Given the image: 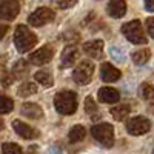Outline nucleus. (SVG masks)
Here are the masks:
<instances>
[{
	"label": "nucleus",
	"instance_id": "23",
	"mask_svg": "<svg viewBox=\"0 0 154 154\" xmlns=\"http://www.w3.org/2000/svg\"><path fill=\"white\" fill-rule=\"evenodd\" d=\"M35 93H37V85L32 83V82H25V83H22L20 88H19V91H17V94H19L20 97H29V96H32V94H35Z\"/></svg>",
	"mask_w": 154,
	"mask_h": 154
},
{
	"label": "nucleus",
	"instance_id": "34",
	"mask_svg": "<svg viewBox=\"0 0 154 154\" xmlns=\"http://www.w3.org/2000/svg\"><path fill=\"white\" fill-rule=\"evenodd\" d=\"M3 130H5V122L0 119V131H3Z\"/></svg>",
	"mask_w": 154,
	"mask_h": 154
},
{
	"label": "nucleus",
	"instance_id": "1",
	"mask_svg": "<svg viewBox=\"0 0 154 154\" xmlns=\"http://www.w3.org/2000/svg\"><path fill=\"white\" fill-rule=\"evenodd\" d=\"M37 35L26 26V25H19L14 32V45L19 53H28L37 45Z\"/></svg>",
	"mask_w": 154,
	"mask_h": 154
},
{
	"label": "nucleus",
	"instance_id": "5",
	"mask_svg": "<svg viewBox=\"0 0 154 154\" xmlns=\"http://www.w3.org/2000/svg\"><path fill=\"white\" fill-rule=\"evenodd\" d=\"M94 69H96V66L91 60H82L79 65L75 66V69L72 71L74 82L79 83V85H88L93 80Z\"/></svg>",
	"mask_w": 154,
	"mask_h": 154
},
{
	"label": "nucleus",
	"instance_id": "14",
	"mask_svg": "<svg viewBox=\"0 0 154 154\" xmlns=\"http://www.w3.org/2000/svg\"><path fill=\"white\" fill-rule=\"evenodd\" d=\"M83 51L85 54H88L89 57L93 59H102V56H103V42L102 40H91V42H86L83 43Z\"/></svg>",
	"mask_w": 154,
	"mask_h": 154
},
{
	"label": "nucleus",
	"instance_id": "2",
	"mask_svg": "<svg viewBox=\"0 0 154 154\" xmlns=\"http://www.w3.org/2000/svg\"><path fill=\"white\" fill-rule=\"evenodd\" d=\"M54 106H56L59 114H63V116L74 114L75 109H77V96H75V93L68 91V89L59 91L54 96Z\"/></svg>",
	"mask_w": 154,
	"mask_h": 154
},
{
	"label": "nucleus",
	"instance_id": "6",
	"mask_svg": "<svg viewBox=\"0 0 154 154\" xmlns=\"http://www.w3.org/2000/svg\"><path fill=\"white\" fill-rule=\"evenodd\" d=\"M151 130V122L146 117L137 116V117H131L126 122V131L131 136H142L146 134Z\"/></svg>",
	"mask_w": 154,
	"mask_h": 154
},
{
	"label": "nucleus",
	"instance_id": "24",
	"mask_svg": "<svg viewBox=\"0 0 154 154\" xmlns=\"http://www.w3.org/2000/svg\"><path fill=\"white\" fill-rule=\"evenodd\" d=\"M12 108H14L12 99L0 93V114H8V112L12 111Z\"/></svg>",
	"mask_w": 154,
	"mask_h": 154
},
{
	"label": "nucleus",
	"instance_id": "29",
	"mask_svg": "<svg viewBox=\"0 0 154 154\" xmlns=\"http://www.w3.org/2000/svg\"><path fill=\"white\" fill-rule=\"evenodd\" d=\"M0 82H2V85H3V86H9L12 82H14V77H12L11 74H8V72H6V74L2 77V79H0Z\"/></svg>",
	"mask_w": 154,
	"mask_h": 154
},
{
	"label": "nucleus",
	"instance_id": "9",
	"mask_svg": "<svg viewBox=\"0 0 154 154\" xmlns=\"http://www.w3.org/2000/svg\"><path fill=\"white\" fill-rule=\"evenodd\" d=\"M54 56V49L51 45H45L42 48H38L37 51H34V53L29 54V62L32 63V65H45V63L51 62V59H53Z\"/></svg>",
	"mask_w": 154,
	"mask_h": 154
},
{
	"label": "nucleus",
	"instance_id": "28",
	"mask_svg": "<svg viewBox=\"0 0 154 154\" xmlns=\"http://www.w3.org/2000/svg\"><path fill=\"white\" fill-rule=\"evenodd\" d=\"M77 3V0H54V5L60 9H68Z\"/></svg>",
	"mask_w": 154,
	"mask_h": 154
},
{
	"label": "nucleus",
	"instance_id": "4",
	"mask_svg": "<svg viewBox=\"0 0 154 154\" xmlns=\"http://www.w3.org/2000/svg\"><path fill=\"white\" fill-rule=\"evenodd\" d=\"M91 134L97 140L99 143H102L106 148H111L114 145V128L109 123H99L91 128Z\"/></svg>",
	"mask_w": 154,
	"mask_h": 154
},
{
	"label": "nucleus",
	"instance_id": "17",
	"mask_svg": "<svg viewBox=\"0 0 154 154\" xmlns=\"http://www.w3.org/2000/svg\"><path fill=\"white\" fill-rule=\"evenodd\" d=\"M130 112H131V106L128 103H119L117 106L111 108V116L114 117V120H117V122L125 120Z\"/></svg>",
	"mask_w": 154,
	"mask_h": 154
},
{
	"label": "nucleus",
	"instance_id": "11",
	"mask_svg": "<svg viewBox=\"0 0 154 154\" xmlns=\"http://www.w3.org/2000/svg\"><path fill=\"white\" fill-rule=\"evenodd\" d=\"M120 75H122L120 69H117L114 65H111V63H108V62L103 63L102 68H100V79L103 82H106V83H112L116 80H119Z\"/></svg>",
	"mask_w": 154,
	"mask_h": 154
},
{
	"label": "nucleus",
	"instance_id": "18",
	"mask_svg": "<svg viewBox=\"0 0 154 154\" xmlns=\"http://www.w3.org/2000/svg\"><path fill=\"white\" fill-rule=\"evenodd\" d=\"M85 136H86L85 126L74 125L68 133V140H69V143H77V142H82V140L85 139Z\"/></svg>",
	"mask_w": 154,
	"mask_h": 154
},
{
	"label": "nucleus",
	"instance_id": "20",
	"mask_svg": "<svg viewBox=\"0 0 154 154\" xmlns=\"http://www.w3.org/2000/svg\"><path fill=\"white\" fill-rule=\"evenodd\" d=\"M34 79L35 82H38L42 86L45 88H49V86H53L54 83V79H53V74H51L48 69H40V71H37L34 74Z\"/></svg>",
	"mask_w": 154,
	"mask_h": 154
},
{
	"label": "nucleus",
	"instance_id": "21",
	"mask_svg": "<svg viewBox=\"0 0 154 154\" xmlns=\"http://www.w3.org/2000/svg\"><path fill=\"white\" fill-rule=\"evenodd\" d=\"M85 111H86V114H88L93 120H96V119L100 117L99 106H97V103L94 102V99H93L91 96H88V97L85 99Z\"/></svg>",
	"mask_w": 154,
	"mask_h": 154
},
{
	"label": "nucleus",
	"instance_id": "3",
	"mask_svg": "<svg viewBox=\"0 0 154 154\" xmlns=\"http://www.w3.org/2000/svg\"><path fill=\"white\" fill-rule=\"evenodd\" d=\"M122 32L134 45H145L148 42L145 37V32H143V28H142V23L139 20H131V22L125 23L122 26Z\"/></svg>",
	"mask_w": 154,
	"mask_h": 154
},
{
	"label": "nucleus",
	"instance_id": "10",
	"mask_svg": "<svg viewBox=\"0 0 154 154\" xmlns=\"http://www.w3.org/2000/svg\"><path fill=\"white\" fill-rule=\"evenodd\" d=\"M12 128H14V131H16L20 137H23L25 140H31V139L38 137V131H37V130H34L32 126H29L28 123H25V122H22V120H19V119L12 120Z\"/></svg>",
	"mask_w": 154,
	"mask_h": 154
},
{
	"label": "nucleus",
	"instance_id": "27",
	"mask_svg": "<svg viewBox=\"0 0 154 154\" xmlns=\"http://www.w3.org/2000/svg\"><path fill=\"white\" fill-rule=\"evenodd\" d=\"M109 54H111V57H112L116 62H119V63H123V62L126 60V56H125V53H123V49L119 48V46H111V48H109Z\"/></svg>",
	"mask_w": 154,
	"mask_h": 154
},
{
	"label": "nucleus",
	"instance_id": "16",
	"mask_svg": "<svg viewBox=\"0 0 154 154\" xmlns=\"http://www.w3.org/2000/svg\"><path fill=\"white\" fill-rule=\"evenodd\" d=\"M20 112H22V116H25L28 119H32V120H38L43 116V109L37 103H23L20 108Z\"/></svg>",
	"mask_w": 154,
	"mask_h": 154
},
{
	"label": "nucleus",
	"instance_id": "33",
	"mask_svg": "<svg viewBox=\"0 0 154 154\" xmlns=\"http://www.w3.org/2000/svg\"><path fill=\"white\" fill-rule=\"evenodd\" d=\"M5 74H6V69H5V66L2 65V63H0V79H2Z\"/></svg>",
	"mask_w": 154,
	"mask_h": 154
},
{
	"label": "nucleus",
	"instance_id": "15",
	"mask_svg": "<svg viewBox=\"0 0 154 154\" xmlns=\"http://www.w3.org/2000/svg\"><path fill=\"white\" fill-rule=\"evenodd\" d=\"M106 9L112 19H120L126 12V3H125V0H109Z\"/></svg>",
	"mask_w": 154,
	"mask_h": 154
},
{
	"label": "nucleus",
	"instance_id": "7",
	"mask_svg": "<svg viewBox=\"0 0 154 154\" xmlns=\"http://www.w3.org/2000/svg\"><path fill=\"white\" fill-rule=\"evenodd\" d=\"M20 8V0H0V20H14L19 16Z\"/></svg>",
	"mask_w": 154,
	"mask_h": 154
},
{
	"label": "nucleus",
	"instance_id": "30",
	"mask_svg": "<svg viewBox=\"0 0 154 154\" xmlns=\"http://www.w3.org/2000/svg\"><path fill=\"white\" fill-rule=\"evenodd\" d=\"M146 28H148L149 37H154V19L152 17H148L146 19Z\"/></svg>",
	"mask_w": 154,
	"mask_h": 154
},
{
	"label": "nucleus",
	"instance_id": "19",
	"mask_svg": "<svg viewBox=\"0 0 154 154\" xmlns=\"http://www.w3.org/2000/svg\"><path fill=\"white\" fill-rule=\"evenodd\" d=\"M29 72V65H28V62L26 60H23V59H20V60H17L16 63H14V66H12V77H17V79H22V77H25Z\"/></svg>",
	"mask_w": 154,
	"mask_h": 154
},
{
	"label": "nucleus",
	"instance_id": "25",
	"mask_svg": "<svg viewBox=\"0 0 154 154\" xmlns=\"http://www.w3.org/2000/svg\"><path fill=\"white\" fill-rule=\"evenodd\" d=\"M140 96H142L145 100L152 102L154 100V89L151 83H142L140 85Z\"/></svg>",
	"mask_w": 154,
	"mask_h": 154
},
{
	"label": "nucleus",
	"instance_id": "31",
	"mask_svg": "<svg viewBox=\"0 0 154 154\" xmlns=\"http://www.w3.org/2000/svg\"><path fill=\"white\" fill-rule=\"evenodd\" d=\"M6 32H8V25H2V23H0V40L6 35Z\"/></svg>",
	"mask_w": 154,
	"mask_h": 154
},
{
	"label": "nucleus",
	"instance_id": "12",
	"mask_svg": "<svg viewBox=\"0 0 154 154\" xmlns=\"http://www.w3.org/2000/svg\"><path fill=\"white\" fill-rule=\"evenodd\" d=\"M79 48H77L75 45H69L66 46L65 49H63V53H62V66L63 68H69L72 66L74 63L79 60Z\"/></svg>",
	"mask_w": 154,
	"mask_h": 154
},
{
	"label": "nucleus",
	"instance_id": "22",
	"mask_svg": "<svg viewBox=\"0 0 154 154\" xmlns=\"http://www.w3.org/2000/svg\"><path fill=\"white\" fill-rule=\"evenodd\" d=\"M151 57V51L149 49H137L133 53V62L136 65H143L146 63Z\"/></svg>",
	"mask_w": 154,
	"mask_h": 154
},
{
	"label": "nucleus",
	"instance_id": "26",
	"mask_svg": "<svg viewBox=\"0 0 154 154\" xmlns=\"http://www.w3.org/2000/svg\"><path fill=\"white\" fill-rule=\"evenodd\" d=\"M2 152L3 154H25L23 149L17 143H11V142L2 145Z\"/></svg>",
	"mask_w": 154,
	"mask_h": 154
},
{
	"label": "nucleus",
	"instance_id": "13",
	"mask_svg": "<svg viewBox=\"0 0 154 154\" xmlns=\"http://www.w3.org/2000/svg\"><path fill=\"white\" fill-rule=\"evenodd\" d=\"M99 100L102 103H116V102L120 100V93L116 88L111 86H103L99 89Z\"/></svg>",
	"mask_w": 154,
	"mask_h": 154
},
{
	"label": "nucleus",
	"instance_id": "8",
	"mask_svg": "<svg viewBox=\"0 0 154 154\" xmlns=\"http://www.w3.org/2000/svg\"><path fill=\"white\" fill-rule=\"evenodd\" d=\"M54 17H56V14H54L53 9H49V8H37L28 17V23L38 28V26H43V25L53 22Z\"/></svg>",
	"mask_w": 154,
	"mask_h": 154
},
{
	"label": "nucleus",
	"instance_id": "32",
	"mask_svg": "<svg viewBox=\"0 0 154 154\" xmlns=\"http://www.w3.org/2000/svg\"><path fill=\"white\" fill-rule=\"evenodd\" d=\"M145 8H146V11H149V12H152V0H145Z\"/></svg>",
	"mask_w": 154,
	"mask_h": 154
}]
</instances>
